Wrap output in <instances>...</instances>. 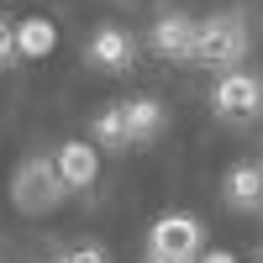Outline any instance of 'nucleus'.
I'll use <instances>...</instances> for the list:
<instances>
[{"label": "nucleus", "mask_w": 263, "mask_h": 263, "mask_svg": "<svg viewBox=\"0 0 263 263\" xmlns=\"http://www.w3.org/2000/svg\"><path fill=\"white\" fill-rule=\"evenodd\" d=\"M132 58H137V42H132L126 27H100L90 42H84V63H90V69L121 74V69H132Z\"/></svg>", "instance_id": "6"}, {"label": "nucleus", "mask_w": 263, "mask_h": 263, "mask_svg": "<svg viewBox=\"0 0 263 263\" xmlns=\"http://www.w3.org/2000/svg\"><path fill=\"white\" fill-rule=\"evenodd\" d=\"M63 263H111V258H105L100 248H74V253L63 258Z\"/></svg>", "instance_id": "13"}, {"label": "nucleus", "mask_w": 263, "mask_h": 263, "mask_svg": "<svg viewBox=\"0 0 263 263\" xmlns=\"http://www.w3.org/2000/svg\"><path fill=\"white\" fill-rule=\"evenodd\" d=\"M147 263H174V258H147Z\"/></svg>", "instance_id": "15"}, {"label": "nucleus", "mask_w": 263, "mask_h": 263, "mask_svg": "<svg viewBox=\"0 0 263 263\" xmlns=\"http://www.w3.org/2000/svg\"><path fill=\"white\" fill-rule=\"evenodd\" d=\"M90 142H95V147H132V132H126V111H121V105H111V111L95 116Z\"/></svg>", "instance_id": "11"}, {"label": "nucleus", "mask_w": 263, "mask_h": 263, "mask_svg": "<svg viewBox=\"0 0 263 263\" xmlns=\"http://www.w3.org/2000/svg\"><path fill=\"white\" fill-rule=\"evenodd\" d=\"M221 200L232 205V211H242V216H253V211H263V163H232L227 168V179H221Z\"/></svg>", "instance_id": "8"}, {"label": "nucleus", "mask_w": 263, "mask_h": 263, "mask_svg": "<svg viewBox=\"0 0 263 263\" xmlns=\"http://www.w3.org/2000/svg\"><path fill=\"white\" fill-rule=\"evenodd\" d=\"M16 58V21L0 16V63H11Z\"/></svg>", "instance_id": "12"}, {"label": "nucleus", "mask_w": 263, "mask_h": 263, "mask_svg": "<svg viewBox=\"0 0 263 263\" xmlns=\"http://www.w3.org/2000/svg\"><path fill=\"white\" fill-rule=\"evenodd\" d=\"M58 48V27L48 16H27L16 21V58H48Z\"/></svg>", "instance_id": "10"}, {"label": "nucleus", "mask_w": 263, "mask_h": 263, "mask_svg": "<svg viewBox=\"0 0 263 263\" xmlns=\"http://www.w3.org/2000/svg\"><path fill=\"white\" fill-rule=\"evenodd\" d=\"M153 53H163L168 63H190L195 58V42H200V21L184 16V11H163L153 21Z\"/></svg>", "instance_id": "5"}, {"label": "nucleus", "mask_w": 263, "mask_h": 263, "mask_svg": "<svg viewBox=\"0 0 263 263\" xmlns=\"http://www.w3.org/2000/svg\"><path fill=\"white\" fill-rule=\"evenodd\" d=\"M205 253V227L195 221V216H179V211H168L153 221L147 232V258H174V263H195Z\"/></svg>", "instance_id": "3"}, {"label": "nucleus", "mask_w": 263, "mask_h": 263, "mask_svg": "<svg viewBox=\"0 0 263 263\" xmlns=\"http://www.w3.org/2000/svg\"><path fill=\"white\" fill-rule=\"evenodd\" d=\"M121 111H126V132H132V147H142V142H153L163 132V105L153 100V95H137V100H121Z\"/></svg>", "instance_id": "9"}, {"label": "nucleus", "mask_w": 263, "mask_h": 263, "mask_svg": "<svg viewBox=\"0 0 263 263\" xmlns=\"http://www.w3.org/2000/svg\"><path fill=\"white\" fill-rule=\"evenodd\" d=\"M53 163H58V174H63V184H69V190H90V184L100 179V147H95V142H84V137L58 142Z\"/></svg>", "instance_id": "7"}, {"label": "nucleus", "mask_w": 263, "mask_h": 263, "mask_svg": "<svg viewBox=\"0 0 263 263\" xmlns=\"http://www.w3.org/2000/svg\"><path fill=\"white\" fill-rule=\"evenodd\" d=\"M248 48H253V37H248V21H242V11H221V16L200 21L195 63H205V69H221V74H232L237 63L248 58Z\"/></svg>", "instance_id": "2"}, {"label": "nucleus", "mask_w": 263, "mask_h": 263, "mask_svg": "<svg viewBox=\"0 0 263 263\" xmlns=\"http://www.w3.org/2000/svg\"><path fill=\"white\" fill-rule=\"evenodd\" d=\"M63 200H69V184H63V174L53 158H27L16 174H11V205L21 216H53Z\"/></svg>", "instance_id": "1"}, {"label": "nucleus", "mask_w": 263, "mask_h": 263, "mask_svg": "<svg viewBox=\"0 0 263 263\" xmlns=\"http://www.w3.org/2000/svg\"><path fill=\"white\" fill-rule=\"evenodd\" d=\"M200 263H237V253H227V248H211V253H200Z\"/></svg>", "instance_id": "14"}, {"label": "nucleus", "mask_w": 263, "mask_h": 263, "mask_svg": "<svg viewBox=\"0 0 263 263\" xmlns=\"http://www.w3.org/2000/svg\"><path fill=\"white\" fill-rule=\"evenodd\" d=\"M211 111L221 121H253L263 111V79L248 69H232L211 84Z\"/></svg>", "instance_id": "4"}]
</instances>
